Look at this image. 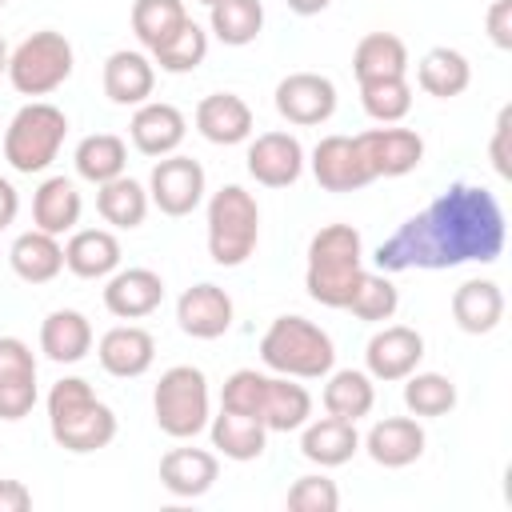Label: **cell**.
<instances>
[{
	"label": "cell",
	"instance_id": "cell-1",
	"mask_svg": "<svg viewBox=\"0 0 512 512\" xmlns=\"http://www.w3.org/2000/svg\"><path fill=\"white\" fill-rule=\"evenodd\" d=\"M504 208L480 184L444 188L424 212L408 216L380 248L376 272H408V268H456V264H492L504 252Z\"/></svg>",
	"mask_w": 512,
	"mask_h": 512
},
{
	"label": "cell",
	"instance_id": "cell-2",
	"mask_svg": "<svg viewBox=\"0 0 512 512\" xmlns=\"http://www.w3.org/2000/svg\"><path fill=\"white\" fill-rule=\"evenodd\" d=\"M48 428L64 452H100L116 440V412L84 376H64L48 392Z\"/></svg>",
	"mask_w": 512,
	"mask_h": 512
},
{
	"label": "cell",
	"instance_id": "cell-3",
	"mask_svg": "<svg viewBox=\"0 0 512 512\" xmlns=\"http://www.w3.org/2000/svg\"><path fill=\"white\" fill-rule=\"evenodd\" d=\"M364 276V240L352 224H324L308 240L304 288L324 308H344Z\"/></svg>",
	"mask_w": 512,
	"mask_h": 512
},
{
	"label": "cell",
	"instance_id": "cell-4",
	"mask_svg": "<svg viewBox=\"0 0 512 512\" xmlns=\"http://www.w3.org/2000/svg\"><path fill=\"white\" fill-rule=\"evenodd\" d=\"M260 360L276 376L324 380L336 364V344L320 324L304 316H276L268 332L260 336Z\"/></svg>",
	"mask_w": 512,
	"mask_h": 512
},
{
	"label": "cell",
	"instance_id": "cell-5",
	"mask_svg": "<svg viewBox=\"0 0 512 512\" xmlns=\"http://www.w3.org/2000/svg\"><path fill=\"white\" fill-rule=\"evenodd\" d=\"M260 240L256 196L240 184H224L208 200V256L220 268H240Z\"/></svg>",
	"mask_w": 512,
	"mask_h": 512
},
{
	"label": "cell",
	"instance_id": "cell-6",
	"mask_svg": "<svg viewBox=\"0 0 512 512\" xmlns=\"http://www.w3.org/2000/svg\"><path fill=\"white\" fill-rule=\"evenodd\" d=\"M208 404H212L208 376L196 364H172L168 372H160L156 392H152V416L164 436H172V440L200 436L212 420Z\"/></svg>",
	"mask_w": 512,
	"mask_h": 512
},
{
	"label": "cell",
	"instance_id": "cell-7",
	"mask_svg": "<svg viewBox=\"0 0 512 512\" xmlns=\"http://www.w3.org/2000/svg\"><path fill=\"white\" fill-rule=\"evenodd\" d=\"M64 132H68V116L48 104V100H28L4 128V160L32 176V172H44L56 156H60V144H64Z\"/></svg>",
	"mask_w": 512,
	"mask_h": 512
},
{
	"label": "cell",
	"instance_id": "cell-8",
	"mask_svg": "<svg viewBox=\"0 0 512 512\" xmlns=\"http://www.w3.org/2000/svg\"><path fill=\"white\" fill-rule=\"evenodd\" d=\"M72 44L64 32L40 28L8 52V80L20 96H48L72 76Z\"/></svg>",
	"mask_w": 512,
	"mask_h": 512
},
{
	"label": "cell",
	"instance_id": "cell-9",
	"mask_svg": "<svg viewBox=\"0 0 512 512\" xmlns=\"http://www.w3.org/2000/svg\"><path fill=\"white\" fill-rule=\"evenodd\" d=\"M204 188H208L204 168H200V160H192V156L172 152V156H160V160L152 164L148 200H152L164 216H188V212H196L200 200H204Z\"/></svg>",
	"mask_w": 512,
	"mask_h": 512
},
{
	"label": "cell",
	"instance_id": "cell-10",
	"mask_svg": "<svg viewBox=\"0 0 512 512\" xmlns=\"http://www.w3.org/2000/svg\"><path fill=\"white\" fill-rule=\"evenodd\" d=\"M276 112L296 128L324 124L336 112V84L320 72H292L276 84Z\"/></svg>",
	"mask_w": 512,
	"mask_h": 512
},
{
	"label": "cell",
	"instance_id": "cell-11",
	"mask_svg": "<svg viewBox=\"0 0 512 512\" xmlns=\"http://www.w3.org/2000/svg\"><path fill=\"white\" fill-rule=\"evenodd\" d=\"M424 360V336L408 324H384L368 344H364V368L372 380H404L408 372H416Z\"/></svg>",
	"mask_w": 512,
	"mask_h": 512
},
{
	"label": "cell",
	"instance_id": "cell-12",
	"mask_svg": "<svg viewBox=\"0 0 512 512\" xmlns=\"http://www.w3.org/2000/svg\"><path fill=\"white\" fill-rule=\"evenodd\" d=\"M356 144H360V156L376 180L380 176H408L424 160V140L412 128H392V124L368 128L356 136Z\"/></svg>",
	"mask_w": 512,
	"mask_h": 512
},
{
	"label": "cell",
	"instance_id": "cell-13",
	"mask_svg": "<svg viewBox=\"0 0 512 512\" xmlns=\"http://www.w3.org/2000/svg\"><path fill=\"white\" fill-rule=\"evenodd\" d=\"M248 176L264 188H288L304 172V144L292 132H260L248 144Z\"/></svg>",
	"mask_w": 512,
	"mask_h": 512
},
{
	"label": "cell",
	"instance_id": "cell-14",
	"mask_svg": "<svg viewBox=\"0 0 512 512\" xmlns=\"http://www.w3.org/2000/svg\"><path fill=\"white\" fill-rule=\"evenodd\" d=\"M312 176L324 192H360L376 180L360 156L356 136H324L312 148Z\"/></svg>",
	"mask_w": 512,
	"mask_h": 512
},
{
	"label": "cell",
	"instance_id": "cell-15",
	"mask_svg": "<svg viewBox=\"0 0 512 512\" xmlns=\"http://www.w3.org/2000/svg\"><path fill=\"white\" fill-rule=\"evenodd\" d=\"M232 316H236L232 296L220 284H208V280L184 288L180 300H176V324L192 340H216V336H224L232 328Z\"/></svg>",
	"mask_w": 512,
	"mask_h": 512
},
{
	"label": "cell",
	"instance_id": "cell-16",
	"mask_svg": "<svg viewBox=\"0 0 512 512\" xmlns=\"http://www.w3.org/2000/svg\"><path fill=\"white\" fill-rule=\"evenodd\" d=\"M96 360H100V368H104L108 376H116V380H136V376H144V372L152 368V360H156V340H152V332L140 328V324H116V328H108V332L100 336Z\"/></svg>",
	"mask_w": 512,
	"mask_h": 512
},
{
	"label": "cell",
	"instance_id": "cell-17",
	"mask_svg": "<svg viewBox=\"0 0 512 512\" xmlns=\"http://www.w3.org/2000/svg\"><path fill=\"white\" fill-rule=\"evenodd\" d=\"M164 300V280L152 268H116L104 284V308L116 320H140L152 316Z\"/></svg>",
	"mask_w": 512,
	"mask_h": 512
},
{
	"label": "cell",
	"instance_id": "cell-18",
	"mask_svg": "<svg viewBox=\"0 0 512 512\" xmlns=\"http://www.w3.org/2000/svg\"><path fill=\"white\" fill-rule=\"evenodd\" d=\"M184 132H188L184 112H180L176 104H164V100H144V104H136V116H132V124H128V136H132L136 152L156 156V160H160V156H172V152L180 148Z\"/></svg>",
	"mask_w": 512,
	"mask_h": 512
},
{
	"label": "cell",
	"instance_id": "cell-19",
	"mask_svg": "<svg viewBox=\"0 0 512 512\" xmlns=\"http://www.w3.org/2000/svg\"><path fill=\"white\" fill-rule=\"evenodd\" d=\"M424 444H428V436H424L420 420H412V416H384L364 436V452L380 468H408V464H416L424 456Z\"/></svg>",
	"mask_w": 512,
	"mask_h": 512
},
{
	"label": "cell",
	"instance_id": "cell-20",
	"mask_svg": "<svg viewBox=\"0 0 512 512\" xmlns=\"http://www.w3.org/2000/svg\"><path fill=\"white\" fill-rule=\"evenodd\" d=\"M196 132L208 144H244L252 136V108L236 92H212L196 104Z\"/></svg>",
	"mask_w": 512,
	"mask_h": 512
},
{
	"label": "cell",
	"instance_id": "cell-21",
	"mask_svg": "<svg viewBox=\"0 0 512 512\" xmlns=\"http://www.w3.org/2000/svg\"><path fill=\"white\" fill-rule=\"evenodd\" d=\"M64 268L80 280H108L120 268V240L108 228H72L64 244Z\"/></svg>",
	"mask_w": 512,
	"mask_h": 512
},
{
	"label": "cell",
	"instance_id": "cell-22",
	"mask_svg": "<svg viewBox=\"0 0 512 512\" xmlns=\"http://www.w3.org/2000/svg\"><path fill=\"white\" fill-rule=\"evenodd\" d=\"M216 476H220V460L208 448H172L160 460V484L180 500L204 496L216 484Z\"/></svg>",
	"mask_w": 512,
	"mask_h": 512
},
{
	"label": "cell",
	"instance_id": "cell-23",
	"mask_svg": "<svg viewBox=\"0 0 512 512\" xmlns=\"http://www.w3.org/2000/svg\"><path fill=\"white\" fill-rule=\"evenodd\" d=\"M156 88V64L144 56V52H132V48H120L104 60V96L120 108L128 104H144Z\"/></svg>",
	"mask_w": 512,
	"mask_h": 512
},
{
	"label": "cell",
	"instance_id": "cell-24",
	"mask_svg": "<svg viewBox=\"0 0 512 512\" xmlns=\"http://www.w3.org/2000/svg\"><path fill=\"white\" fill-rule=\"evenodd\" d=\"M360 448V432L352 420H340V416H320V420H308L304 432H300V452L304 460L320 464V468H340L356 456Z\"/></svg>",
	"mask_w": 512,
	"mask_h": 512
},
{
	"label": "cell",
	"instance_id": "cell-25",
	"mask_svg": "<svg viewBox=\"0 0 512 512\" xmlns=\"http://www.w3.org/2000/svg\"><path fill=\"white\" fill-rule=\"evenodd\" d=\"M8 264L24 284H48L64 272V244L52 232H20L8 248Z\"/></svg>",
	"mask_w": 512,
	"mask_h": 512
},
{
	"label": "cell",
	"instance_id": "cell-26",
	"mask_svg": "<svg viewBox=\"0 0 512 512\" xmlns=\"http://www.w3.org/2000/svg\"><path fill=\"white\" fill-rule=\"evenodd\" d=\"M452 320L468 336H488L504 320V292L496 280H464L452 292Z\"/></svg>",
	"mask_w": 512,
	"mask_h": 512
},
{
	"label": "cell",
	"instance_id": "cell-27",
	"mask_svg": "<svg viewBox=\"0 0 512 512\" xmlns=\"http://www.w3.org/2000/svg\"><path fill=\"white\" fill-rule=\"evenodd\" d=\"M40 352L56 364H76L92 352V324L76 308H56L40 324Z\"/></svg>",
	"mask_w": 512,
	"mask_h": 512
},
{
	"label": "cell",
	"instance_id": "cell-28",
	"mask_svg": "<svg viewBox=\"0 0 512 512\" xmlns=\"http://www.w3.org/2000/svg\"><path fill=\"white\" fill-rule=\"evenodd\" d=\"M208 436H212V448L236 464H248V460H260L264 448H268V428L256 420V416H244V412H228L220 408V416L208 420Z\"/></svg>",
	"mask_w": 512,
	"mask_h": 512
},
{
	"label": "cell",
	"instance_id": "cell-29",
	"mask_svg": "<svg viewBox=\"0 0 512 512\" xmlns=\"http://www.w3.org/2000/svg\"><path fill=\"white\" fill-rule=\"evenodd\" d=\"M80 212H84V200H80V192L68 176L40 180V188L32 196V220H36L40 232H52V236L72 232L80 224Z\"/></svg>",
	"mask_w": 512,
	"mask_h": 512
},
{
	"label": "cell",
	"instance_id": "cell-30",
	"mask_svg": "<svg viewBox=\"0 0 512 512\" xmlns=\"http://www.w3.org/2000/svg\"><path fill=\"white\" fill-rule=\"evenodd\" d=\"M312 416V396L292 376H268L264 400H260V424L268 432H296Z\"/></svg>",
	"mask_w": 512,
	"mask_h": 512
},
{
	"label": "cell",
	"instance_id": "cell-31",
	"mask_svg": "<svg viewBox=\"0 0 512 512\" xmlns=\"http://www.w3.org/2000/svg\"><path fill=\"white\" fill-rule=\"evenodd\" d=\"M352 72H356V84L404 76L408 72V48H404V40L396 32H368L356 44V52H352Z\"/></svg>",
	"mask_w": 512,
	"mask_h": 512
},
{
	"label": "cell",
	"instance_id": "cell-32",
	"mask_svg": "<svg viewBox=\"0 0 512 512\" xmlns=\"http://www.w3.org/2000/svg\"><path fill=\"white\" fill-rule=\"evenodd\" d=\"M416 84L436 100H452L472 84V64L456 48H428L416 64Z\"/></svg>",
	"mask_w": 512,
	"mask_h": 512
},
{
	"label": "cell",
	"instance_id": "cell-33",
	"mask_svg": "<svg viewBox=\"0 0 512 512\" xmlns=\"http://www.w3.org/2000/svg\"><path fill=\"white\" fill-rule=\"evenodd\" d=\"M376 404V384L368 372L360 368H340V372H328V384H324V412L328 416H340V420H360L368 416Z\"/></svg>",
	"mask_w": 512,
	"mask_h": 512
},
{
	"label": "cell",
	"instance_id": "cell-34",
	"mask_svg": "<svg viewBox=\"0 0 512 512\" xmlns=\"http://www.w3.org/2000/svg\"><path fill=\"white\" fill-rule=\"evenodd\" d=\"M76 172H80V180H88V184H108V180H116V176H124V164H128V144L120 140V136H112V132H92V136H84L80 144H76Z\"/></svg>",
	"mask_w": 512,
	"mask_h": 512
},
{
	"label": "cell",
	"instance_id": "cell-35",
	"mask_svg": "<svg viewBox=\"0 0 512 512\" xmlns=\"http://www.w3.org/2000/svg\"><path fill=\"white\" fill-rule=\"evenodd\" d=\"M148 188L144 184H136L132 176H116V180H108V184H100L96 188V212L112 224V228H140L144 224V216H148Z\"/></svg>",
	"mask_w": 512,
	"mask_h": 512
},
{
	"label": "cell",
	"instance_id": "cell-36",
	"mask_svg": "<svg viewBox=\"0 0 512 512\" xmlns=\"http://www.w3.org/2000/svg\"><path fill=\"white\" fill-rule=\"evenodd\" d=\"M208 28H212V36L220 44L244 48L264 28V4L260 0H216L208 8Z\"/></svg>",
	"mask_w": 512,
	"mask_h": 512
},
{
	"label": "cell",
	"instance_id": "cell-37",
	"mask_svg": "<svg viewBox=\"0 0 512 512\" xmlns=\"http://www.w3.org/2000/svg\"><path fill=\"white\" fill-rule=\"evenodd\" d=\"M184 20H188L184 0H136L132 4V32L148 52L168 44L184 28Z\"/></svg>",
	"mask_w": 512,
	"mask_h": 512
},
{
	"label": "cell",
	"instance_id": "cell-38",
	"mask_svg": "<svg viewBox=\"0 0 512 512\" xmlns=\"http://www.w3.org/2000/svg\"><path fill=\"white\" fill-rule=\"evenodd\" d=\"M344 308H348L356 320H364V324H384V320L396 316L400 292H396V284L388 280V272H368V268H364V276H360V284L352 288V296H348Z\"/></svg>",
	"mask_w": 512,
	"mask_h": 512
},
{
	"label": "cell",
	"instance_id": "cell-39",
	"mask_svg": "<svg viewBox=\"0 0 512 512\" xmlns=\"http://www.w3.org/2000/svg\"><path fill=\"white\" fill-rule=\"evenodd\" d=\"M404 408L412 416H448L456 408V384L444 372H408L404 376Z\"/></svg>",
	"mask_w": 512,
	"mask_h": 512
},
{
	"label": "cell",
	"instance_id": "cell-40",
	"mask_svg": "<svg viewBox=\"0 0 512 512\" xmlns=\"http://www.w3.org/2000/svg\"><path fill=\"white\" fill-rule=\"evenodd\" d=\"M204 56H208V32L196 20H184V28L152 52V64H160V72L184 76V72H196L204 64Z\"/></svg>",
	"mask_w": 512,
	"mask_h": 512
},
{
	"label": "cell",
	"instance_id": "cell-41",
	"mask_svg": "<svg viewBox=\"0 0 512 512\" xmlns=\"http://www.w3.org/2000/svg\"><path fill=\"white\" fill-rule=\"evenodd\" d=\"M360 104L376 124H400L412 112V84L404 76L360 84Z\"/></svg>",
	"mask_w": 512,
	"mask_h": 512
},
{
	"label": "cell",
	"instance_id": "cell-42",
	"mask_svg": "<svg viewBox=\"0 0 512 512\" xmlns=\"http://www.w3.org/2000/svg\"><path fill=\"white\" fill-rule=\"evenodd\" d=\"M264 384H268L264 372H256V368H236V372L224 380V388H220V408L244 412V416H256V420H260Z\"/></svg>",
	"mask_w": 512,
	"mask_h": 512
},
{
	"label": "cell",
	"instance_id": "cell-43",
	"mask_svg": "<svg viewBox=\"0 0 512 512\" xmlns=\"http://www.w3.org/2000/svg\"><path fill=\"white\" fill-rule=\"evenodd\" d=\"M288 508L292 512H336L340 508V488L328 476H300L288 488Z\"/></svg>",
	"mask_w": 512,
	"mask_h": 512
},
{
	"label": "cell",
	"instance_id": "cell-44",
	"mask_svg": "<svg viewBox=\"0 0 512 512\" xmlns=\"http://www.w3.org/2000/svg\"><path fill=\"white\" fill-rule=\"evenodd\" d=\"M36 408V376L0 380V420H24Z\"/></svg>",
	"mask_w": 512,
	"mask_h": 512
},
{
	"label": "cell",
	"instance_id": "cell-45",
	"mask_svg": "<svg viewBox=\"0 0 512 512\" xmlns=\"http://www.w3.org/2000/svg\"><path fill=\"white\" fill-rule=\"evenodd\" d=\"M36 376V356L20 336H0V380Z\"/></svg>",
	"mask_w": 512,
	"mask_h": 512
},
{
	"label": "cell",
	"instance_id": "cell-46",
	"mask_svg": "<svg viewBox=\"0 0 512 512\" xmlns=\"http://www.w3.org/2000/svg\"><path fill=\"white\" fill-rule=\"evenodd\" d=\"M508 132H512V108H500L496 128H492V148H488V152H492V168H496L504 180L512 176V164H508V160H512V156H508Z\"/></svg>",
	"mask_w": 512,
	"mask_h": 512
},
{
	"label": "cell",
	"instance_id": "cell-47",
	"mask_svg": "<svg viewBox=\"0 0 512 512\" xmlns=\"http://www.w3.org/2000/svg\"><path fill=\"white\" fill-rule=\"evenodd\" d=\"M488 40L496 48H512V0H492L488 8Z\"/></svg>",
	"mask_w": 512,
	"mask_h": 512
},
{
	"label": "cell",
	"instance_id": "cell-48",
	"mask_svg": "<svg viewBox=\"0 0 512 512\" xmlns=\"http://www.w3.org/2000/svg\"><path fill=\"white\" fill-rule=\"evenodd\" d=\"M32 492L20 480H0V512H28Z\"/></svg>",
	"mask_w": 512,
	"mask_h": 512
},
{
	"label": "cell",
	"instance_id": "cell-49",
	"mask_svg": "<svg viewBox=\"0 0 512 512\" xmlns=\"http://www.w3.org/2000/svg\"><path fill=\"white\" fill-rule=\"evenodd\" d=\"M16 212H20V196H16L12 180H4V176H0V232L16 220Z\"/></svg>",
	"mask_w": 512,
	"mask_h": 512
},
{
	"label": "cell",
	"instance_id": "cell-50",
	"mask_svg": "<svg viewBox=\"0 0 512 512\" xmlns=\"http://www.w3.org/2000/svg\"><path fill=\"white\" fill-rule=\"evenodd\" d=\"M284 4H288L296 16H316V12H324L332 0H284Z\"/></svg>",
	"mask_w": 512,
	"mask_h": 512
},
{
	"label": "cell",
	"instance_id": "cell-51",
	"mask_svg": "<svg viewBox=\"0 0 512 512\" xmlns=\"http://www.w3.org/2000/svg\"><path fill=\"white\" fill-rule=\"evenodd\" d=\"M0 72H8V44H4V36H0Z\"/></svg>",
	"mask_w": 512,
	"mask_h": 512
},
{
	"label": "cell",
	"instance_id": "cell-52",
	"mask_svg": "<svg viewBox=\"0 0 512 512\" xmlns=\"http://www.w3.org/2000/svg\"><path fill=\"white\" fill-rule=\"evenodd\" d=\"M200 4H208V8H212V4H216V0H200Z\"/></svg>",
	"mask_w": 512,
	"mask_h": 512
},
{
	"label": "cell",
	"instance_id": "cell-53",
	"mask_svg": "<svg viewBox=\"0 0 512 512\" xmlns=\"http://www.w3.org/2000/svg\"><path fill=\"white\" fill-rule=\"evenodd\" d=\"M4 4H8V0H0V8H4Z\"/></svg>",
	"mask_w": 512,
	"mask_h": 512
}]
</instances>
